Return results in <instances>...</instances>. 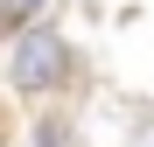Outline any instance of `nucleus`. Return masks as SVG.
Here are the masks:
<instances>
[{
    "label": "nucleus",
    "mask_w": 154,
    "mask_h": 147,
    "mask_svg": "<svg viewBox=\"0 0 154 147\" xmlns=\"http://www.w3.org/2000/svg\"><path fill=\"white\" fill-rule=\"evenodd\" d=\"M77 70V49L63 42V28H49V21H28V28H14V49H7V84L21 98H49L63 91Z\"/></svg>",
    "instance_id": "f257e3e1"
},
{
    "label": "nucleus",
    "mask_w": 154,
    "mask_h": 147,
    "mask_svg": "<svg viewBox=\"0 0 154 147\" xmlns=\"http://www.w3.org/2000/svg\"><path fill=\"white\" fill-rule=\"evenodd\" d=\"M35 147H70V126H63V119H42V133H35Z\"/></svg>",
    "instance_id": "7ed1b4c3"
},
{
    "label": "nucleus",
    "mask_w": 154,
    "mask_h": 147,
    "mask_svg": "<svg viewBox=\"0 0 154 147\" xmlns=\"http://www.w3.org/2000/svg\"><path fill=\"white\" fill-rule=\"evenodd\" d=\"M35 14H42V0H0V21H14V28H28Z\"/></svg>",
    "instance_id": "f03ea898"
}]
</instances>
